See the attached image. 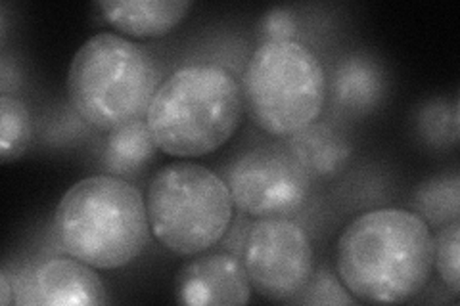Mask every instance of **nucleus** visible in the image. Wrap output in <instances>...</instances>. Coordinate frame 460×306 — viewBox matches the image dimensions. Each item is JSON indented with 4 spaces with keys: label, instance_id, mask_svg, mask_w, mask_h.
Segmentation results:
<instances>
[{
    "label": "nucleus",
    "instance_id": "nucleus-12",
    "mask_svg": "<svg viewBox=\"0 0 460 306\" xmlns=\"http://www.w3.org/2000/svg\"><path fill=\"white\" fill-rule=\"evenodd\" d=\"M286 145L313 180L338 177L351 159V145L328 125L313 123L286 138Z\"/></svg>",
    "mask_w": 460,
    "mask_h": 306
},
{
    "label": "nucleus",
    "instance_id": "nucleus-9",
    "mask_svg": "<svg viewBox=\"0 0 460 306\" xmlns=\"http://www.w3.org/2000/svg\"><path fill=\"white\" fill-rule=\"evenodd\" d=\"M252 284L243 262L230 253L198 255L175 275V297L189 306H233L252 299Z\"/></svg>",
    "mask_w": 460,
    "mask_h": 306
},
{
    "label": "nucleus",
    "instance_id": "nucleus-14",
    "mask_svg": "<svg viewBox=\"0 0 460 306\" xmlns=\"http://www.w3.org/2000/svg\"><path fill=\"white\" fill-rule=\"evenodd\" d=\"M155 150L157 145L146 119H138L111 130L102 153V165L111 177L131 179L152 163Z\"/></svg>",
    "mask_w": 460,
    "mask_h": 306
},
{
    "label": "nucleus",
    "instance_id": "nucleus-8",
    "mask_svg": "<svg viewBox=\"0 0 460 306\" xmlns=\"http://www.w3.org/2000/svg\"><path fill=\"white\" fill-rule=\"evenodd\" d=\"M252 289L269 301H292L314 274L307 234L290 218H257L242 249Z\"/></svg>",
    "mask_w": 460,
    "mask_h": 306
},
{
    "label": "nucleus",
    "instance_id": "nucleus-5",
    "mask_svg": "<svg viewBox=\"0 0 460 306\" xmlns=\"http://www.w3.org/2000/svg\"><path fill=\"white\" fill-rule=\"evenodd\" d=\"M243 108L270 136L290 138L313 125L326 101V73L319 57L297 40L263 42L242 79Z\"/></svg>",
    "mask_w": 460,
    "mask_h": 306
},
{
    "label": "nucleus",
    "instance_id": "nucleus-10",
    "mask_svg": "<svg viewBox=\"0 0 460 306\" xmlns=\"http://www.w3.org/2000/svg\"><path fill=\"white\" fill-rule=\"evenodd\" d=\"M20 304L96 306L108 301L106 287L93 267L74 257H54L25 282Z\"/></svg>",
    "mask_w": 460,
    "mask_h": 306
},
{
    "label": "nucleus",
    "instance_id": "nucleus-13",
    "mask_svg": "<svg viewBox=\"0 0 460 306\" xmlns=\"http://www.w3.org/2000/svg\"><path fill=\"white\" fill-rule=\"evenodd\" d=\"M384 96V75L380 67L363 56H351L334 73L332 100L349 113H367L378 106Z\"/></svg>",
    "mask_w": 460,
    "mask_h": 306
},
{
    "label": "nucleus",
    "instance_id": "nucleus-7",
    "mask_svg": "<svg viewBox=\"0 0 460 306\" xmlns=\"http://www.w3.org/2000/svg\"><path fill=\"white\" fill-rule=\"evenodd\" d=\"M234 207L252 218H290L309 199L313 179L286 142L255 145L226 170Z\"/></svg>",
    "mask_w": 460,
    "mask_h": 306
},
{
    "label": "nucleus",
    "instance_id": "nucleus-17",
    "mask_svg": "<svg viewBox=\"0 0 460 306\" xmlns=\"http://www.w3.org/2000/svg\"><path fill=\"white\" fill-rule=\"evenodd\" d=\"M419 133L436 148H449L458 142V101L449 108L447 101L431 100L419 111Z\"/></svg>",
    "mask_w": 460,
    "mask_h": 306
},
{
    "label": "nucleus",
    "instance_id": "nucleus-6",
    "mask_svg": "<svg viewBox=\"0 0 460 306\" xmlns=\"http://www.w3.org/2000/svg\"><path fill=\"white\" fill-rule=\"evenodd\" d=\"M146 213L150 230L165 249L179 257H196L226 236L234 201L219 174L179 162L154 174Z\"/></svg>",
    "mask_w": 460,
    "mask_h": 306
},
{
    "label": "nucleus",
    "instance_id": "nucleus-19",
    "mask_svg": "<svg viewBox=\"0 0 460 306\" xmlns=\"http://www.w3.org/2000/svg\"><path fill=\"white\" fill-rule=\"evenodd\" d=\"M304 297L299 302L305 304H355L357 299L336 280V275L328 268H321L319 274H313L307 287L301 291Z\"/></svg>",
    "mask_w": 460,
    "mask_h": 306
},
{
    "label": "nucleus",
    "instance_id": "nucleus-1",
    "mask_svg": "<svg viewBox=\"0 0 460 306\" xmlns=\"http://www.w3.org/2000/svg\"><path fill=\"white\" fill-rule=\"evenodd\" d=\"M336 270L358 301L405 302L420 293L434 270V234L412 211H368L340 236Z\"/></svg>",
    "mask_w": 460,
    "mask_h": 306
},
{
    "label": "nucleus",
    "instance_id": "nucleus-15",
    "mask_svg": "<svg viewBox=\"0 0 460 306\" xmlns=\"http://www.w3.org/2000/svg\"><path fill=\"white\" fill-rule=\"evenodd\" d=\"M412 213L429 228H441L460 214V179L456 172L438 174L424 180L412 196Z\"/></svg>",
    "mask_w": 460,
    "mask_h": 306
},
{
    "label": "nucleus",
    "instance_id": "nucleus-2",
    "mask_svg": "<svg viewBox=\"0 0 460 306\" xmlns=\"http://www.w3.org/2000/svg\"><path fill=\"white\" fill-rule=\"evenodd\" d=\"M243 109L242 83L233 71L194 64L162 81L146 123L157 150L171 157H201L234 136Z\"/></svg>",
    "mask_w": 460,
    "mask_h": 306
},
{
    "label": "nucleus",
    "instance_id": "nucleus-11",
    "mask_svg": "<svg viewBox=\"0 0 460 306\" xmlns=\"http://www.w3.org/2000/svg\"><path fill=\"white\" fill-rule=\"evenodd\" d=\"M104 20L127 37L155 39L171 33L192 8L175 0H115L98 3Z\"/></svg>",
    "mask_w": 460,
    "mask_h": 306
},
{
    "label": "nucleus",
    "instance_id": "nucleus-16",
    "mask_svg": "<svg viewBox=\"0 0 460 306\" xmlns=\"http://www.w3.org/2000/svg\"><path fill=\"white\" fill-rule=\"evenodd\" d=\"M31 144V115L16 96L0 98V162L20 159Z\"/></svg>",
    "mask_w": 460,
    "mask_h": 306
},
{
    "label": "nucleus",
    "instance_id": "nucleus-3",
    "mask_svg": "<svg viewBox=\"0 0 460 306\" xmlns=\"http://www.w3.org/2000/svg\"><path fill=\"white\" fill-rule=\"evenodd\" d=\"M56 238L64 251L98 270L133 262L150 238L146 197L111 174H96L71 186L54 213Z\"/></svg>",
    "mask_w": 460,
    "mask_h": 306
},
{
    "label": "nucleus",
    "instance_id": "nucleus-21",
    "mask_svg": "<svg viewBox=\"0 0 460 306\" xmlns=\"http://www.w3.org/2000/svg\"><path fill=\"white\" fill-rule=\"evenodd\" d=\"M0 285H3V289H0V302H3L4 306H8L12 302V285L8 282V274L6 270H3V274H0Z\"/></svg>",
    "mask_w": 460,
    "mask_h": 306
},
{
    "label": "nucleus",
    "instance_id": "nucleus-20",
    "mask_svg": "<svg viewBox=\"0 0 460 306\" xmlns=\"http://www.w3.org/2000/svg\"><path fill=\"white\" fill-rule=\"evenodd\" d=\"M297 23L294 13L286 8H270L259 22V39L263 42H286L294 40Z\"/></svg>",
    "mask_w": 460,
    "mask_h": 306
},
{
    "label": "nucleus",
    "instance_id": "nucleus-18",
    "mask_svg": "<svg viewBox=\"0 0 460 306\" xmlns=\"http://www.w3.org/2000/svg\"><path fill=\"white\" fill-rule=\"evenodd\" d=\"M460 223L453 221L438 228L434 236V267L441 282L456 297L460 291Z\"/></svg>",
    "mask_w": 460,
    "mask_h": 306
},
{
    "label": "nucleus",
    "instance_id": "nucleus-4",
    "mask_svg": "<svg viewBox=\"0 0 460 306\" xmlns=\"http://www.w3.org/2000/svg\"><path fill=\"white\" fill-rule=\"evenodd\" d=\"M148 50L113 33H98L77 50L67 71V98L79 118L98 130L146 119L162 84Z\"/></svg>",
    "mask_w": 460,
    "mask_h": 306
}]
</instances>
